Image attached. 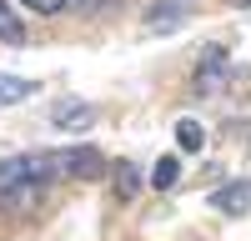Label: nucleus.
Instances as JSON below:
<instances>
[{"label": "nucleus", "instance_id": "1", "mask_svg": "<svg viewBox=\"0 0 251 241\" xmlns=\"http://www.w3.org/2000/svg\"><path fill=\"white\" fill-rule=\"evenodd\" d=\"M46 181H50L46 151H35V156H5V161H0V206H30V201H40V196H46Z\"/></svg>", "mask_w": 251, "mask_h": 241}, {"label": "nucleus", "instance_id": "2", "mask_svg": "<svg viewBox=\"0 0 251 241\" xmlns=\"http://www.w3.org/2000/svg\"><path fill=\"white\" fill-rule=\"evenodd\" d=\"M46 166H50V181H60V176H100L106 171V156L96 146H71V151H46Z\"/></svg>", "mask_w": 251, "mask_h": 241}, {"label": "nucleus", "instance_id": "3", "mask_svg": "<svg viewBox=\"0 0 251 241\" xmlns=\"http://www.w3.org/2000/svg\"><path fill=\"white\" fill-rule=\"evenodd\" d=\"M226 66H231V50H226L221 40H216V46H206L201 60H196V71H191V86H196L201 96H206V91H216L221 80H226Z\"/></svg>", "mask_w": 251, "mask_h": 241}, {"label": "nucleus", "instance_id": "4", "mask_svg": "<svg viewBox=\"0 0 251 241\" xmlns=\"http://www.w3.org/2000/svg\"><path fill=\"white\" fill-rule=\"evenodd\" d=\"M211 206H216L221 216H246V211H251V176L226 181L221 191H211Z\"/></svg>", "mask_w": 251, "mask_h": 241}, {"label": "nucleus", "instance_id": "5", "mask_svg": "<svg viewBox=\"0 0 251 241\" xmlns=\"http://www.w3.org/2000/svg\"><path fill=\"white\" fill-rule=\"evenodd\" d=\"M96 106L91 100H60V106L50 111V126L55 131H86V126H96Z\"/></svg>", "mask_w": 251, "mask_h": 241}, {"label": "nucleus", "instance_id": "6", "mask_svg": "<svg viewBox=\"0 0 251 241\" xmlns=\"http://www.w3.org/2000/svg\"><path fill=\"white\" fill-rule=\"evenodd\" d=\"M0 40L5 46H30V30H25V15H20L10 0H0Z\"/></svg>", "mask_w": 251, "mask_h": 241}, {"label": "nucleus", "instance_id": "7", "mask_svg": "<svg viewBox=\"0 0 251 241\" xmlns=\"http://www.w3.org/2000/svg\"><path fill=\"white\" fill-rule=\"evenodd\" d=\"M35 91H40V80H25V75L0 71V106H20V100H30Z\"/></svg>", "mask_w": 251, "mask_h": 241}, {"label": "nucleus", "instance_id": "8", "mask_svg": "<svg viewBox=\"0 0 251 241\" xmlns=\"http://www.w3.org/2000/svg\"><path fill=\"white\" fill-rule=\"evenodd\" d=\"M176 146H181L186 156H196V151L206 146V131H201V120H191V116H186V120H176Z\"/></svg>", "mask_w": 251, "mask_h": 241}, {"label": "nucleus", "instance_id": "9", "mask_svg": "<svg viewBox=\"0 0 251 241\" xmlns=\"http://www.w3.org/2000/svg\"><path fill=\"white\" fill-rule=\"evenodd\" d=\"M176 181H181V161H176V156H156V166H151V186H156V191H171Z\"/></svg>", "mask_w": 251, "mask_h": 241}, {"label": "nucleus", "instance_id": "10", "mask_svg": "<svg viewBox=\"0 0 251 241\" xmlns=\"http://www.w3.org/2000/svg\"><path fill=\"white\" fill-rule=\"evenodd\" d=\"M136 191H141L136 161H121V166H116V196H121V201H136Z\"/></svg>", "mask_w": 251, "mask_h": 241}, {"label": "nucleus", "instance_id": "11", "mask_svg": "<svg viewBox=\"0 0 251 241\" xmlns=\"http://www.w3.org/2000/svg\"><path fill=\"white\" fill-rule=\"evenodd\" d=\"M71 5H75V0H25V10H35V15H60Z\"/></svg>", "mask_w": 251, "mask_h": 241}, {"label": "nucleus", "instance_id": "12", "mask_svg": "<svg viewBox=\"0 0 251 241\" xmlns=\"http://www.w3.org/2000/svg\"><path fill=\"white\" fill-rule=\"evenodd\" d=\"M116 5V0H80V10H86V15H96V10H111Z\"/></svg>", "mask_w": 251, "mask_h": 241}, {"label": "nucleus", "instance_id": "13", "mask_svg": "<svg viewBox=\"0 0 251 241\" xmlns=\"http://www.w3.org/2000/svg\"><path fill=\"white\" fill-rule=\"evenodd\" d=\"M176 5H186V0H176Z\"/></svg>", "mask_w": 251, "mask_h": 241}]
</instances>
